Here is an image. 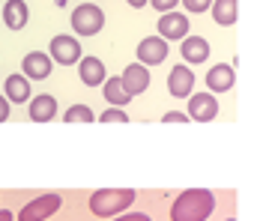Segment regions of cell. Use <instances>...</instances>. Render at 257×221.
Wrapping results in <instances>:
<instances>
[{
    "mask_svg": "<svg viewBox=\"0 0 257 221\" xmlns=\"http://www.w3.org/2000/svg\"><path fill=\"white\" fill-rule=\"evenodd\" d=\"M212 209H215V194L209 188H189L174 200L171 221H206Z\"/></svg>",
    "mask_w": 257,
    "mask_h": 221,
    "instance_id": "1",
    "label": "cell"
},
{
    "mask_svg": "<svg viewBox=\"0 0 257 221\" xmlns=\"http://www.w3.org/2000/svg\"><path fill=\"white\" fill-rule=\"evenodd\" d=\"M135 188H99L90 194V212L99 218H117L135 203Z\"/></svg>",
    "mask_w": 257,
    "mask_h": 221,
    "instance_id": "2",
    "label": "cell"
},
{
    "mask_svg": "<svg viewBox=\"0 0 257 221\" xmlns=\"http://www.w3.org/2000/svg\"><path fill=\"white\" fill-rule=\"evenodd\" d=\"M72 30L78 36H96L102 27H105V12L96 6V3H81L72 9V18H69Z\"/></svg>",
    "mask_w": 257,
    "mask_h": 221,
    "instance_id": "3",
    "label": "cell"
},
{
    "mask_svg": "<svg viewBox=\"0 0 257 221\" xmlns=\"http://www.w3.org/2000/svg\"><path fill=\"white\" fill-rule=\"evenodd\" d=\"M63 197L60 194H42V197H33L21 206L18 212V221H48L57 209H60Z\"/></svg>",
    "mask_w": 257,
    "mask_h": 221,
    "instance_id": "4",
    "label": "cell"
},
{
    "mask_svg": "<svg viewBox=\"0 0 257 221\" xmlns=\"http://www.w3.org/2000/svg\"><path fill=\"white\" fill-rule=\"evenodd\" d=\"M48 54H51V60L60 63V66H75V63L84 60V57H81V45H78V39H75V36H63V33L51 39Z\"/></svg>",
    "mask_w": 257,
    "mask_h": 221,
    "instance_id": "5",
    "label": "cell"
},
{
    "mask_svg": "<svg viewBox=\"0 0 257 221\" xmlns=\"http://www.w3.org/2000/svg\"><path fill=\"white\" fill-rule=\"evenodd\" d=\"M135 57H138V63H144V66H159V63H165V60H168V39H162V36H147V39H141Z\"/></svg>",
    "mask_w": 257,
    "mask_h": 221,
    "instance_id": "6",
    "label": "cell"
},
{
    "mask_svg": "<svg viewBox=\"0 0 257 221\" xmlns=\"http://www.w3.org/2000/svg\"><path fill=\"white\" fill-rule=\"evenodd\" d=\"M189 117L194 123H209L218 117V99L212 93H192L189 99Z\"/></svg>",
    "mask_w": 257,
    "mask_h": 221,
    "instance_id": "7",
    "label": "cell"
},
{
    "mask_svg": "<svg viewBox=\"0 0 257 221\" xmlns=\"http://www.w3.org/2000/svg\"><path fill=\"white\" fill-rule=\"evenodd\" d=\"M156 30H159L162 39H180L183 42V39H189V30L192 27H189V18L183 12H165L159 18V27Z\"/></svg>",
    "mask_w": 257,
    "mask_h": 221,
    "instance_id": "8",
    "label": "cell"
},
{
    "mask_svg": "<svg viewBox=\"0 0 257 221\" xmlns=\"http://www.w3.org/2000/svg\"><path fill=\"white\" fill-rule=\"evenodd\" d=\"M51 66H54L51 54L30 51V54H24V60H21V75L30 78V81H45V78L51 75Z\"/></svg>",
    "mask_w": 257,
    "mask_h": 221,
    "instance_id": "9",
    "label": "cell"
},
{
    "mask_svg": "<svg viewBox=\"0 0 257 221\" xmlns=\"http://www.w3.org/2000/svg\"><path fill=\"white\" fill-rule=\"evenodd\" d=\"M194 90V75L189 66H174L171 75H168V93L174 96V99H186V96H192Z\"/></svg>",
    "mask_w": 257,
    "mask_h": 221,
    "instance_id": "10",
    "label": "cell"
},
{
    "mask_svg": "<svg viewBox=\"0 0 257 221\" xmlns=\"http://www.w3.org/2000/svg\"><path fill=\"white\" fill-rule=\"evenodd\" d=\"M233 84H236V72H233V66H227V63H215V66L206 72V87H209L212 93H227V90H233Z\"/></svg>",
    "mask_w": 257,
    "mask_h": 221,
    "instance_id": "11",
    "label": "cell"
},
{
    "mask_svg": "<svg viewBox=\"0 0 257 221\" xmlns=\"http://www.w3.org/2000/svg\"><path fill=\"white\" fill-rule=\"evenodd\" d=\"M120 78H123V87H126L132 96H141V93L150 87V72H147L144 63H128Z\"/></svg>",
    "mask_w": 257,
    "mask_h": 221,
    "instance_id": "12",
    "label": "cell"
},
{
    "mask_svg": "<svg viewBox=\"0 0 257 221\" xmlns=\"http://www.w3.org/2000/svg\"><path fill=\"white\" fill-rule=\"evenodd\" d=\"M78 78H81L87 87H102V84L108 81L105 63H102L99 57H84V60L78 63Z\"/></svg>",
    "mask_w": 257,
    "mask_h": 221,
    "instance_id": "13",
    "label": "cell"
},
{
    "mask_svg": "<svg viewBox=\"0 0 257 221\" xmlns=\"http://www.w3.org/2000/svg\"><path fill=\"white\" fill-rule=\"evenodd\" d=\"M27 18H30V9H27L24 0H6L3 3V24L9 30H24Z\"/></svg>",
    "mask_w": 257,
    "mask_h": 221,
    "instance_id": "14",
    "label": "cell"
},
{
    "mask_svg": "<svg viewBox=\"0 0 257 221\" xmlns=\"http://www.w3.org/2000/svg\"><path fill=\"white\" fill-rule=\"evenodd\" d=\"M54 117H57V99L54 96L42 93V96L30 99V120L33 123H51Z\"/></svg>",
    "mask_w": 257,
    "mask_h": 221,
    "instance_id": "15",
    "label": "cell"
},
{
    "mask_svg": "<svg viewBox=\"0 0 257 221\" xmlns=\"http://www.w3.org/2000/svg\"><path fill=\"white\" fill-rule=\"evenodd\" d=\"M3 96H6L9 102H15V105L30 102V78H24V75H9L6 84H3Z\"/></svg>",
    "mask_w": 257,
    "mask_h": 221,
    "instance_id": "16",
    "label": "cell"
},
{
    "mask_svg": "<svg viewBox=\"0 0 257 221\" xmlns=\"http://www.w3.org/2000/svg\"><path fill=\"white\" fill-rule=\"evenodd\" d=\"M183 60L186 63H206V57H209V42L203 39V36H189V39H183Z\"/></svg>",
    "mask_w": 257,
    "mask_h": 221,
    "instance_id": "17",
    "label": "cell"
},
{
    "mask_svg": "<svg viewBox=\"0 0 257 221\" xmlns=\"http://www.w3.org/2000/svg\"><path fill=\"white\" fill-rule=\"evenodd\" d=\"M102 93H105V102H111V108H123L132 102V93L123 87V78H108L102 84Z\"/></svg>",
    "mask_w": 257,
    "mask_h": 221,
    "instance_id": "18",
    "label": "cell"
},
{
    "mask_svg": "<svg viewBox=\"0 0 257 221\" xmlns=\"http://www.w3.org/2000/svg\"><path fill=\"white\" fill-rule=\"evenodd\" d=\"M212 21L221 27H230L236 21V0H215L212 3Z\"/></svg>",
    "mask_w": 257,
    "mask_h": 221,
    "instance_id": "19",
    "label": "cell"
},
{
    "mask_svg": "<svg viewBox=\"0 0 257 221\" xmlns=\"http://www.w3.org/2000/svg\"><path fill=\"white\" fill-rule=\"evenodd\" d=\"M63 120H66V123H93V120H96V114H93L87 105H72V108L63 114Z\"/></svg>",
    "mask_w": 257,
    "mask_h": 221,
    "instance_id": "20",
    "label": "cell"
},
{
    "mask_svg": "<svg viewBox=\"0 0 257 221\" xmlns=\"http://www.w3.org/2000/svg\"><path fill=\"white\" fill-rule=\"evenodd\" d=\"M99 120H102V123H128V114L123 108H108V111L99 114Z\"/></svg>",
    "mask_w": 257,
    "mask_h": 221,
    "instance_id": "21",
    "label": "cell"
},
{
    "mask_svg": "<svg viewBox=\"0 0 257 221\" xmlns=\"http://www.w3.org/2000/svg\"><path fill=\"white\" fill-rule=\"evenodd\" d=\"M212 3L215 0H183V6L189 12H206V9H212Z\"/></svg>",
    "mask_w": 257,
    "mask_h": 221,
    "instance_id": "22",
    "label": "cell"
},
{
    "mask_svg": "<svg viewBox=\"0 0 257 221\" xmlns=\"http://www.w3.org/2000/svg\"><path fill=\"white\" fill-rule=\"evenodd\" d=\"M162 120H165V123H183V126H186V123H189L192 117H189V114H183V111H168V114H165Z\"/></svg>",
    "mask_w": 257,
    "mask_h": 221,
    "instance_id": "23",
    "label": "cell"
},
{
    "mask_svg": "<svg viewBox=\"0 0 257 221\" xmlns=\"http://www.w3.org/2000/svg\"><path fill=\"white\" fill-rule=\"evenodd\" d=\"M111 221H153L147 212H123V215H117V218H111Z\"/></svg>",
    "mask_w": 257,
    "mask_h": 221,
    "instance_id": "24",
    "label": "cell"
},
{
    "mask_svg": "<svg viewBox=\"0 0 257 221\" xmlns=\"http://www.w3.org/2000/svg\"><path fill=\"white\" fill-rule=\"evenodd\" d=\"M150 3H153L159 12H174V6H177L180 0H150Z\"/></svg>",
    "mask_w": 257,
    "mask_h": 221,
    "instance_id": "25",
    "label": "cell"
},
{
    "mask_svg": "<svg viewBox=\"0 0 257 221\" xmlns=\"http://www.w3.org/2000/svg\"><path fill=\"white\" fill-rule=\"evenodd\" d=\"M9 114H12V102H9L6 96H0V123H6Z\"/></svg>",
    "mask_w": 257,
    "mask_h": 221,
    "instance_id": "26",
    "label": "cell"
},
{
    "mask_svg": "<svg viewBox=\"0 0 257 221\" xmlns=\"http://www.w3.org/2000/svg\"><path fill=\"white\" fill-rule=\"evenodd\" d=\"M128 6H135V9H141V6H147V3H150V0H126Z\"/></svg>",
    "mask_w": 257,
    "mask_h": 221,
    "instance_id": "27",
    "label": "cell"
},
{
    "mask_svg": "<svg viewBox=\"0 0 257 221\" xmlns=\"http://www.w3.org/2000/svg\"><path fill=\"white\" fill-rule=\"evenodd\" d=\"M0 221H12V212L9 209H0Z\"/></svg>",
    "mask_w": 257,
    "mask_h": 221,
    "instance_id": "28",
    "label": "cell"
},
{
    "mask_svg": "<svg viewBox=\"0 0 257 221\" xmlns=\"http://www.w3.org/2000/svg\"><path fill=\"white\" fill-rule=\"evenodd\" d=\"M57 6H66V0H57Z\"/></svg>",
    "mask_w": 257,
    "mask_h": 221,
    "instance_id": "29",
    "label": "cell"
},
{
    "mask_svg": "<svg viewBox=\"0 0 257 221\" xmlns=\"http://www.w3.org/2000/svg\"><path fill=\"white\" fill-rule=\"evenodd\" d=\"M227 221H236V218H227Z\"/></svg>",
    "mask_w": 257,
    "mask_h": 221,
    "instance_id": "30",
    "label": "cell"
}]
</instances>
